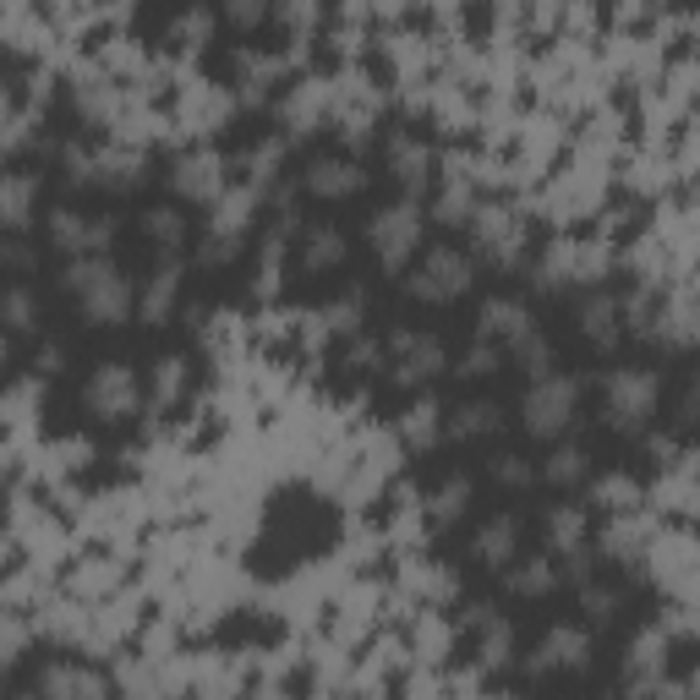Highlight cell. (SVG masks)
I'll use <instances>...</instances> for the list:
<instances>
[{"instance_id":"6da1fadb","label":"cell","mask_w":700,"mask_h":700,"mask_svg":"<svg viewBox=\"0 0 700 700\" xmlns=\"http://www.w3.org/2000/svg\"><path fill=\"white\" fill-rule=\"evenodd\" d=\"M137 394H143V383H137L132 367H121V361H104L99 372L88 378V411L104 416V422H121V416L137 411Z\"/></svg>"},{"instance_id":"7a4b0ae2","label":"cell","mask_w":700,"mask_h":700,"mask_svg":"<svg viewBox=\"0 0 700 700\" xmlns=\"http://www.w3.org/2000/svg\"><path fill=\"white\" fill-rule=\"evenodd\" d=\"M575 394H580L575 378H542L531 394H525V427H531L536 438H553L558 427L575 416Z\"/></svg>"},{"instance_id":"3957f363","label":"cell","mask_w":700,"mask_h":700,"mask_svg":"<svg viewBox=\"0 0 700 700\" xmlns=\"http://www.w3.org/2000/svg\"><path fill=\"white\" fill-rule=\"evenodd\" d=\"M602 411H608V422H618V427L646 422V416L657 411V378H651V372H613Z\"/></svg>"},{"instance_id":"277c9868","label":"cell","mask_w":700,"mask_h":700,"mask_svg":"<svg viewBox=\"0 0 700 700\" xmlns=\"http://www.w3.org/2000/svg\"><path fill=\"white\" fill-rule=\"evenodd\" d=\"M66 279H72V290L88 301L93 318H121V307H126V285H121V274H115V268L104 263V258L77 263Z\"/></svg>"},{"instance_id":"5b68a950","label":"cell","mask_w":700,"mask_h":700,"mask_svg":"<svg viewBox=\"0 0 700 700\" xmlns=\"http://www.w3.org/2000/svg\"><path fill=\"white\" fill-rule=\"evenodd\" d=\"M416 236H422V219H416L411 203L383 208V214L372 219V247H378V258H389V263H400L405 252L416 247Z\"/></svg>"},{"instance_id":"8992f818","label":"cell","mask_w":700,"mask_h":700,"mask_svg":"<svg viewBox=\"0 0 700 700\" xmlns=\"http://www.w3.org/2000/svg\"><path fill=\"white\" fill-rule=\"evenodd\" d=\"M471 285V263L460 258V252H433V258L422 263V274L411 279V290L416 296H427V301H443V296H460V290Z\"/></svg>"},{"instance_id":"52a82bcc","label":"cell","mask_w":700,"mask_h":700,"mask_svg":"<svg viewBox=\"0 0 700 700\" xmlns=\"http://www.w3.org/2000/svg\"><path fill=\"white\" fill-rule=\"evenodd\" d=\"M586 629H569V624H553L542 640V651H536V668H586Z\"/></svg>"},{"instance_id":"ba28073f","label":"cell","mask_w":700,"mask_h":700,"mask_svg":"<svg viewBox=\"0 0 700 700\" xmlns=\"http://www.w3.org/2000/svg\"><path fill=\"white\" fill-rule=\"evenodd\" d=\"M301 186H307L312 197H345V192L361 186V175H356V165H340V159H318V165H307Z\"/></svg>"},{"instance_id":"9c48e42d","label":"cell","mask_w":700,"mask_h":700,"mask_svg":"<svg viewBox=\"0 0 700 700\" xmlns=\"http://www.w3.org/2000/svg\"><path fill=\"white\" fill-rule=\"evenodd\" d=\"M509 553H515V520L509 515L487 520L482 531H476V558H487V564H509Z\"/></svg>"},{"instance_id":"30bf717a","label":"cell","mask_w":700,"mask_h":700,"mask_svg":"<svg viewBox=\"0 0 700 700\" xmlns=\"http://www.w3.org/2000/svg\"><path fill=\"white\" fill-rule=\"evenodd\" d=\"M50 236H55V247H66V252H77V247H88V241H104L110 236V225H83L77 214H50Z\"/></svg>"},{"instance_id":"8fae6325","label":"cell","mask_w":700,"mask_h":700,"mask_svg":"<svg viewBox=\"0 0 700 700\" xmlns=\"http://www.w3.org/2000/svg\"><path fill=\"white\" fill-rule=\"evenodd\" d=\"M498 427H504L498 405H482V400H471L460 416H454V427H449V433H454V438H476V433H498Z\"/></svg>"},{"instance_id":"7c38bea8","label":"cell","mask_w":700,"mask_h":700,"mask_svg":"<svg viewBox=\"0 0 700 700\" xmlns=\"http://www.w3.org/2000/svg\"><path fill=\"white\" fill-rule=\"evenodd\" d=\"M389 165L400 170V181H405V186H422V175H427V154H422V143H411V137H394Z\"/></svg>"},{"instance_id":"4fadbf2b","label":"cell","mask_w":700,"mask_h":700,"mask_svg":"<svg viewBox=\"0 0 700 700\" xmlns=\"http://www.w3.org/2000/svg\"><path fill=\"white\" fill-rule=\"evenodd\" d=\"M580 329H586L597 345H613V334H618V312H613V301H586V312H580Z\"/></svg>"},{"instance_id":"5bb4252c","label":"cell","mask_w":700,"mask_h":700,"mask_svg":"<svg viewBox=\"0 0 700 700\" xmlns=\"http://www.w3.org/2000/svg\"><path fill=\"white\" fill-rule=\"evenodd\" d=\"M553 564H547V558H531V564L525 569H515V575H509V586L515 591H525V597H542V591H553Z\"/></svg>"},{"instance_id":"9a60e30c","label":"cell","mask_w":700,"mask_h":700,"mask_svg":"<svg viewBox=\"0 0 700 700\" xmlns=\"http://www.w3.org/2000/svg\"><path fill=\"white\" fill-rule=\"evenodd\" d=\"M438 361H443V356H438L433 340H411V356L400 361V378L416 383V378H427V372H438Z\"/></svg>"},{"instance_id":"2e32d148","label":"cell","mask_w":700,"mask_h":700,"mask_svg":"<svg viewBox=\"0 0 700 700\" xmlns=\"http://www.w3.org/2000/svg\"><path fill=\"white\" fill-rule=\"evenodd\" d=\"M465 498H471V482H465V476H449V482L438 487V498H433V515H438V525L460 515V509H465Z\"/></svg>"},{"instance_id":"e0dca14e","label":"cell","mask_w":700,"mask_h":700,"mask_svg":"<svg viewBox=\"0 0 700 700\" xmlns=\"http://www.w3.org/2000/svg\"><path fill=\"white\" fill-rule=\"evenodd\" d=\"M580 476H586V454L580 449H558L553 460H547V482L569 487V482H580Z\"/></svg>"},{"instance_id":"ac0fdd59","label":"cell","mask_w":700,"mask_h":700,"mask_svg":"<svg viewBox=\"0 0 700 700\" xmlns=\"http://www.w3.org/2000/svg\"><path fill=\"white\" fill-rule=\"evenodd\" d=\"M170 290H175V268H159V279L148 285V296H143V318H148V323H159V318L170 312V307H165Z\"/></svg>"},{"instance_id":"d6986e66","label":"cell","mask_w":700,"mask_h":700,"mask_svg":"<svg viewBox=\"0 0 700 700\" xmlns=\"http://www.w3.org/2000/svg\"><path fill=\"white\" fill-rule=\"evenodd\" d=\"M214 170H219L214 159H192V165H181V186H186L192 197H208V192L219 186V175H214Z\"/></svg>"},{"instance_id":"ffe728a7","label":"cell","mask_w":700,"mask_h":700,"mask_svg":"<svg viewBox=\"0 0 700 700\" xmlns=\"http://www.w3.org/2000/svg\"><path fill=\"white\" fill-rule=\"evenodd\" d=\"M181 378H186V372H181V361H175V356H165V361H159V367H154V400H175V389H181Z\"/></svg>"},{"instance_id":"44dd1931","label":"cell","mask_w":700,"mask_h":700,"mask_svg":"<svg viewBox=\"0 0 700 700\" xmlns=\"http://www.w3.org/2000/svg\"><path fill=\"white\" fill-rule=\"evenodd\" d=\"M580 525H586V515H580V509H558V515H553V531H547V536H553V547H575V542H580Z\"/></svg>"},{"instance_id":"7402d4cb","label":"cell","mask_w":700,"mask_h":700,"mask_svg":"<svg viewBox=\"0 0 700 700\" xmlns=\"http://www.w3.org/2000/svg\"><path fill=\"white\" fill-rule=\"evenodd\" d=\"M334 258H340V236H334V230H312V241H307V263H312V268H329Z\"/></svg>"},{"instance_id":"603a6c76","label":"cell","mask_w":700,"mask_h":700,"mask_svg":"<svg viewBox=\"0 0 700 700\" xmlns=\"http://www.w3.org/2000/svg\"><path fill=\"white\" fill-rule=\"evenodd\" d=\"M493 476H498L504 487H525V482H531V465H525L520 454H498V460H493Z\"/></svg>"},{"instance_id":"cb8c5ba5","label":"cell","mask_w":700,"mask_h":700,"mask_svg":"<svg viewBox=\"0 0 700 700\" xmlns=\"http://www.w3.org/2000/svg\"><path fill=\"white\" fill-rule=\"evenodd\" d=\"M268 0H225V17L236 22V28H252V22H263Z\"/></svg>"},{"instance_id":"d4e9b609","label":"cell","mask_w":700,"mask_h":700,"mask_svg":"<svg viewBox=\"0 0 700 700\" xmlns=\"http://www.w3.org/2000/svg\"><path fill=\"white\" fill-rule=\"evenodd\" d=\"M6 318H11V329H28V323H33V301H28V290H11V296H6Z\"/></svg>"},{"instance_id":"484cf974","label":"cell","mask_w":700,"mask_h":700,"mask_svg":"<svg viewBox=\"0 0 700 700\" xmlns=\"http://www.w3.org/2000/svg\"><path fill=\"white\" fill-rule=\"evenodd\" d=\"M148 230H154V241H159V247L181 241V219H170V214H148Z\"/></svg>"},{"instance_id":"4316f807","label":"cell","mask_w":700,"mask_h":700,"mask_svg":"<svg viewBox=\"0 0 700 700\" xmlns=\"http://www.w3.org/2000/svg\"><path fill=\"white\" fill-rule=\"evenodd\" d=\"M629 476H602V487H597V498H602V504H629V498H635V493H629Z\"/></svg>"},{"instance_id":"83f0119b","label":"cell","mask_w":700,"mask_h":700,"mask_svg":"<svg viewBox=\"0 0 700 700\" xmlns=\"http://www.w3.org/2000/svg\"><path fill=\"white\" fill-rule=\"evenodd\" d=\"M586 613H591V618H608V613H613V591L586 586Z\"/></svg>"}]
</instances>
